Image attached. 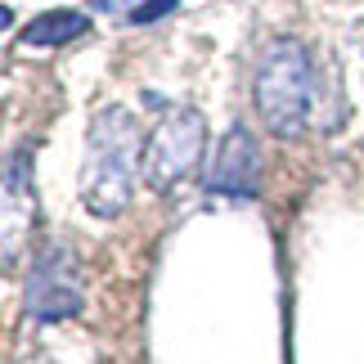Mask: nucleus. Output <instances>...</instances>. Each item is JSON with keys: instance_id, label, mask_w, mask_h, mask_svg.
<instances>
[{"instance_id": "f257e3e1", "label": "nucleus", "mask_w": 364, "mask_h": 364, "mask_svg": "<svg viewBox=\"0 0 364 364\" xmlns=\"http://www.w3.org/2000/svg\"><path fill=\"white\" fill-rule=\"evenodd\" d=\"M144 139H139V122L131 108L108 104L90 117L86 131V166H81V203L90 216L113 220L126 212L135 189V171L144 166L139 158Z\"/></svg>"}, {"instance_id": "f03ea898", "label": "nucleus", "mask_w": 364, "mask_h": 364, "mask_svg": "<svg viewBox=\"0 0 364 364\" xmlns=\"http://www.w3.org/2000/svg\"><path fill=\"white\" fill-rule=\"evenodd\" d=\"M252 104H257L270 135L279 139L301 135L306 117H311V104H315V68L301 41L279 36L261 50L257 77H252Z\"/></svg>"}, {"instance_id": "7ed1b4c3", "label": "nucleus", "mask_w": 364, "mask_h": 364, "mask_svg": "<svg viewBox=\"0 0 364 364\" xmlns=\"http://www.w3.org/2000/svg\"><path fill=\"white\" fill-rule=\"evenodd\" d=\"M207 153V117L198 108H176L171 117L158 122V131L144 144V180L149 189H176Z\"/></svg>"}, {"instance_id": "20e7f679", "label": "nucleus", "mask_w": 364, "mask_h": 364, "mask_svg": "<svg viewBox=\"0 0 364 364\" xmlns=\"http://www.w3.org/2000/svg\"><path fill=\"white\" fill-rule=\"evenodd\" d=\"M86 301L81 292V270H77V257L63 239H54L36 252L32 270H27V284H23V311L41 319V324H59V319H73Z\"/></svg>"}, {"instance_id": "39448f33", "label": "nucleus", "mask_w": 364, "mask_h": 364, "mask_svg": "<svg viewBox=\"0 0 364 364\" xmlns=\"http://www.w3.org/2000/svg\"><path fill=\"white\" fill-rule=\"evenodd\" d=\"M261 176V153L247 126H230L220 139L212 166H207V193H225V198H252Z\"/></svg>"}, {"instance_id": "423d86ee", "label": "nucleus", "mask_w": 364, "mask_h": 364, "mask_svg": "<svg viewBox=\"0 0 364 364\" xmlns=\"http://www.w3.org/2000/svg\"><path fill=\"white\" fill-rule=\"evenodd\" d=\"M36 216V198H32V153H14L9 171H5V265L18 261V243L27 239Z\"/></svg>"}, {"instance_id": "0eeeda50", "label": "nucleus", "mask_w": 364, "mask_h": 364, "mask_svg": "<svg viewBox=\"0 0 364 364\" xmlns=\"http://www.w3.org/2000/svg\"><path fill=\"white\" fill-rule=\"evenodd\" d=\"M86 32H90L86 14H77V9H46V14H36V18L23 27L18 46L59 50V46H68V41H77V36H86Z\"/></svg>"}, {"instance_id": "6e6552de", "label": "nucleus", "mask_w": 364, "mask_h": 364, "mask_svg": "<svg viewBox=\"0 0 364 364\" xmlns=\"http://www.w3.org/2000/svg\"><path fill=\"white\" fill-rule=\"evenodd\" d=\"M180 9V0H144V5H135L126 18L131 23H158V18H166V14H176Z\"/></svg>"}, {"instance_id": "1a4fd4ad", "label": "nucleus", "mask_w": 364, "mask_h": 364, "mask_svg": "<svg viewBox=\"0 0 364 364\" xmlns=\"http://www.w3.org/2000/svg\"><path fill=\"white\" fill-rule=\"evenodd\" d=\"M90 9L95 14H122V9H131V0H90Z\"/></svg>"}, {"instance_id": "9d476101", "label": "nucleus", "mask_w": 364, "mask_h": 364, "mask_svg": "<svg viewBox=\"0 0 364 364\" xmlns=\"http://www.w3.org/2000/svg\"><path fill=\"white\" fill-rule=\"evenodd\" d=\"M360 36H364V27H360Z\"/></svg>"}]
</instances>
